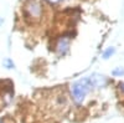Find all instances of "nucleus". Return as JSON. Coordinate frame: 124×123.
Returning a JSON list of instances; mask_svg holds the SVG:
<instances>
[{
	"label": "nucleus",
	"mask_w": 124,
	"mask_h": 123,
	"mask_svg": "<svg viewBox=\"0 0 124 123\" xmlns=\"http://www.w3.org/2000/svg\"><path fill=\"white\" fill-rule=\"evenodd\" d=\"M89 88H91V83H89L88 78H82V80L75 82V83L72 85V95H73L75 101L81 103V102L85 99L86 95L88 93Z\"/></svg>",
	"instance_id": "f257e3e1"
},
{
	"label": "nucleus",
	"mask_w": 124,
	"mask_h": 123,
	"mask_svg": "<svg viewBox=\"0 0 124 123\" xmlns=\"http://www.w3.org/2000/svg\"><path fill=\"white\" fill-rule=\"evenodd\" d=\"M89 83L92 87H96V88H101V87H104L107 85V78L103 76V75H98V74H94L92 75L89 78Z\"/></svg>",
	"instance_id": "f03ea898"
},
{
	"label": "nucleus",
	"mask_w": 124,
	"mask_h": 123,
	"mask_svg": "<svg viewBox=\"0 0 124 123\" xmlns=\"http://www.w3.org/2000/svg\"><path fill=\"white\" fill-rule=\"evenodd\" d=\"M26 10L30 14V16H32V17H39L40 14H41V6L37 1H35V0H30L26 4Z\"/></svg>",
	"instance_id": "7ed1b4c3"
},
{
	"label": "nucleus",
	"mask_w": 124,
	"mask_h": 123,
	"mask_svg": "<svg viewBox=\"0 0 124 123\" xmlns=\"http://www.w3.org/2000/svg\"><path fill=\"white\" fill-rule=\"evenodd\" d=\"M68 50V40L67 39H61L57 44V51L60 54H65Z\"/></svg>",
	"instance_id": "20e7f679"
},
{
	"label": "nucleus",
	"mask_w": 124,
	"mask_h": 123,
	"mask_svg": "<svg viewBox=\"0 0 124 123\" xmlns=\"http://www.w3.org/2000/svg\"><path fill=\"white\" fill-rule=\"evenodd\" d=\"M113 52H114V49H112V47H110V49H108V50L106 51L104 54H103V57H104V58H108V57H109Z\"/></svg>",
	"instance_id": "39448f33"
},
{
	"label": "nucleus",
	"mask_w": 124,
	"mask_h": 123,
	"mask_svg": "<svg viewBox=\"0 0 124 123\" xmlns=\"http://www.w3.org/2000/svg\"><path fill=\"white\" fill-rule=\"evenodd\" d=\"M112 74L114 75V76H117V75H124V70H123L122 67H119V68H117V70H114V71H113Z\"/></svg>",
	"instance_id": "423d86ee"
},
{
	"label": "nucleus",
	"mask_w": 124,
	"mask_h": 123,
	"mask_svg": "<svg viewBox=\"0 0 124 123\" xmlns=\"http://www.w3.org/2000/svg\"><path fill=\"white\" fill-rule=\"evenodd\" d=\"M47 1H50V3H57L58 0H47Z\"/></svg>",
	"instance_id": "0eeeda50"
},
{
	"label": "nucleus",
	"mask_w": 124,
	"mask_h": 123,
	"mask_svg": "<svg viewBox=\"0 0 124 123\" xmlns=\"http://www.w3.org/2000/svg\"><path fill=\"white\" fill-rule=\"evenodd\" d=\"M120 88H122V91L124 92V83H123V85H120Z\"/></svg>",
	"instance_id": "6e6552de"
}]
</instances>
